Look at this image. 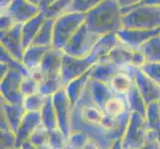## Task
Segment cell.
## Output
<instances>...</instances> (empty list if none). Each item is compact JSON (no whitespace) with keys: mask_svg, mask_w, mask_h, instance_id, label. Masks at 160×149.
Returning a JSON list of instances; mask_svg holds the SVG:
<instances>
[{"mask_svg":"<svg viewBox=\"0 0 160 149\" xmlns=\"http://www.w3.org/2000/svg\"><path fill=\"white\" fill-rule=\"evenodd\" d=\"M130 112L118 118H112L92 101L89 89L73 107L71 132L82 131L98 143L102 149H110L115 142L122 138L128 126Z\"/></svg>","mask_w":160,"mask_h":149,"instance_id":"obj_1","label":"cell"},{"mask_svg":"<svg viewBox=\"0 0 160 149\" xmlns=\"http://www.w3.org/2000/svg\"><path fill=\"white\" fill-rule=\"evenodd\" d=\"M85 24L98 37L117 34L123 28V14L118 0H104L86 14Z\"/></svg>","mask_w":160,"mask_h":149,"instance_id":"obj_2","label":"cell"},{"mask_svg":"<svg viewBox=\"0 0 160 149\" xmlns=\"http://www.w3.org/2000/svg\"><path fill=\"white\" fill-rule=\"evenodd\" d=\"M63 51L51 48L45 57L39 69L30 72L31 76L40 82V92L46 97H51L62 89V66Z\"/></svg>","mask_w":160,"mask_h":149,"instance_id":"obj_3","label":"cell"},{"mask_svg":"<svg viewBox=\"0 0 160 149\" xmlns=\"http://www.w3.org/2000/svg\"><path fill=\"white\" fill-rule=\"evenodd\" d=\"M122 14L123 28L160 29V6L158 5H136L122 10Z\"/></svg>","mask_w":160,"mask_h":149,"instance_id":"obj_4","label":"cell"},{"mask_svg":"<svg viewBox=\"0 0 160 149\" xmlns=\"http://www.w3.org/2000/svg\"><path fill=\"white\" fill-rule=\"evenodd\" d=\"M86 14L70 12L55 20L52 47L63 51L81 26L85 23Z\"/></svg>","mask_w":160,"mask_h":149,"instance_id":"obj_5","label":"cell"},{"mask_svg":"<svg viewBox=\"0 0 160 149\" xmlns=\"http://www.w3.org/2000/svg\"><path fill=\"white\" fill-rule=\"evenodd\" d=\"M101 58H102V56L95 48H93L90 56L85 58L72 57L64 53L62 76H61L63 87L67 86L71 81L79 78L89 70H91L100 61Z\"/></svg>","mask_w":160,"mask_h":149,"instance_id":"obj_6","label":"cell"},{"mask_svg":"<svg viewBox=\"0 0 160 149\" xmlns=\"http://www.w3.org/2000/svg\"><path fill=\"white\" fill-rule=\"evenodd\" d=\"M147 136L145 117L137 112H130L128 126L121 138L123 149H141L146 143Z\"/></svg>","mask_w":160,"mask_h":149,"instance_id":"obj_7","label":"cell"},{"mask_svg":"<svg viewBox=\"0 0 160 149\" xmlns=\"http://www.w3.org/2000/svg\"><path fill=\"white\" fill-rule=\"evenodd\" d=\"M98 37L89 30L84 23L63 50V53L76 58H85L92 54Z\"/></svg>","mask_w":160,"mask_h":149,"instance_id":"obj_8","label":"cell"},{"mask_svg":"<svg viewBox=\"0 0 160 149\" xmlns=\"http://www.w3.org/2000/svg\"><path fill=\"white\" fill-rule=\"evenodd\" d=\"M24 76L19 70L10 69L7 76L0 81V93L2 99L14 106H23L25 97L21 92V82Z\"/></svg>","mask_w":160,"mask_h":149,"instance_id":"obj_9","label":"cell"},{"mask_svg":"<svg viewBox=\"0 0 160 149\" xmlns=\"http://www.w3.org/2000/svg\"><path fill=\"white\" fill-rule=\"evenodd\" d=\"M117 66L121 71L129 67L141 68L145 64V58L138 50H131L120 42L118 46L110 51L107 56L102 57Z\"/></svg>","mask_w":160,"mask_h":149,"instance_id":"obj_10","label":"cell"},{"mask_svg":"<svg viewBox=\"0 0 160 149\" xmlns=\"http://www.w3.org/2000/svg\"><path fill=\"white\" fill-rule=\"evenodd\" d=\"M52 101L55 110H56L59 129L67 137L71 134V120H72V112H73V104H72L70 98L64 87L60 89L52 96Z\"/></svg>","mask_w":160,"mask_h":149,"instance_id":"obj_11","label":"cell"},{"mask_svg":"<svg viewBox=\"0 0 160 149\" xmlns=\"http://www.w3.org/2000/svg\"><path fill=\"white\" fill-rule=\"evenodd\" d=\"M130 71L137 90L141 93L147 106L153 102H160V86L146 76L139 68L131 67Z\"/></svg>","mask_w":160,"mask_h":149,"instance_id":"obj_12","label":"cell"},{"mask_svg":"<svg viewBox=\"0 0 160 149\" xmlns=\"http://www.w3.org/2000/svg\"><path fill=\"white\" fill-rule=\"evenodd\" d=\"M159 34L160 29L140 28H122L117 33L119 41L131 50H139L148 40Z\"/></svg>","mask_w":160,"mask_h":149,"instance_id":"obj_13","label":"cell"},{"mask_svg":"<svg viewBox=\"0 0 160 149\" xmlns=\"http://www.w3.org/2000/svg\"><path fill=\"white\" fill-rule=\"evenodd\" d=\"M0 44L13 58L22 62L25 53L22 39V24H17L7 32L0 33Z\"/></svg>","mask_w":160,"mask_h":149,"instance_id":"obj_14","label":"cell"},{"mask_svg":"<svg viewBox=\"0 0 160 149\" xmlns=\"http://www.w3.org/2000/svg\"><path fill=\"white\" fill-rule=\"evenodd\" d=\"M0 107H1V129H11L16 132L21 124L26 110L23 106H14L8 103L4 99L0 98Z\"/></svg>","mask_w":160,"mask_h":149,"instance_id":"obj_15","label":"cell"},{"mask_svg":"<svg viewBox=\"0 0 160 149\" xmlns=\"http://www.w3.org/2000/svg\"><path fill=\"white\" fill-rule=\"evenodd\" d=\"M7 12L18 24H24L41 13L39 6L28 0H14Z\"/></svg>","mask_w":160,"mask_h":149,"instance_id":"obj_16","label":"cell"},{"mask_svg":"<svg viewBox=\"0 0 160 149\" xmlns=\"http://www.w3.org/2000/svg\"><path fill=\"white\" fill-rule=\"evenodd\" d=\"M42 124L41 114L40 112H26L23 120L16 133V147L20 148V146L24 142L28 141L30 139V136L36 130L38 126Z\"/></svg>","mask_w":160,"mask_h":149,"instance_id":"obj_17","label":"cell"},{"mask_svg":"<svg viewBox=\"0 0 160 149\" xmlns=\"http://www.w3.org/2000/svg\"><path fill=\"white\" fill-rule=\"evenodd\" d=\"M130 68L131 67L118 72V74L113 76V78L110 81L108 86L115 95L126 97L128 92L133 87L134 80L133 77H132Z\"/></svg>","mask_w":160,"mask_h":149,"instance_id":"obj_18","label":"cell"},{"mask_svg":"<svg viewBox=\"0 0 160 149\" xmlns=\"http://www.w3.org/2000/svg\"><path fill=\"white\" fill-rule=\"evenodd\" d=\"M121 70L110 63L104 58H101L100 61L92 68L91 78L97 80L103 84L109 85L110 81L113 78L115 74H118Z\"/></svg>","mask_w":160,"mask_h":149,"instance_id":"obj_19","label":"cell"},{"mask_svg":"<svg viewBox=\"0 0 160 149\" xmlns=\"http://www.w3.org/2000/svg\"><path fill=\"white\" fill-rule=\"evenodd\" d=\"M88 89H89L92 101L102 109L104 108V106H106L108 99L115 96V93L112 91L108 85L93 80L92 78L89 81V84H88Z\"/></svg>","mask_w":160,"mask_h":149,"instance_id":"obj_20","label":"cell"},{"mask_svg":"<svg viewBox=\"0 0 160 149\" xmlns=\"http://www.w3.org/2000/svg\"><path fill=\"white\" fill-rule=\"evenodd\" d=\"M50 49L51 47H42L36 45H31L25 49L22 63L26 67V69L29 71V74L30 72L39 69L44 57Z\"/></svg>","mask_w":160,"mask_h":149,"instance_id":"obj_21","label":"cell"},{"mask_svg":"<svg viewBox=\"0 0 160 149\" xmlns=\"http://www.w3.org/2000/svg\"><path fill=\"white\" fill-rule=\"evenodd\" d=\"M91 73H92V69L88 71L84 75L79 77V78L71 81L64 87L66 93H67L68 97L70 98L72 104H73V107L79 102V99L82 96V93L85 92L88 84H89V81L91 79Z\"/></svg>","mask_w":160,"mask_h":149,"instance_id":"obj_22","label":"cell"},{"mask_svg":"<svg viewBox=\"0 0 160 149\" xmlns=\"http://www.w3.org/2000/svg\"><path fill=\"white\" fill-rule=\"evenodd\" d=\"M45 20V15L43 13H40L36 17L22 24V39H23V46L25 49H27L33 44V41L36 38L38 32L40 31Z\"/></svg>","mask_w":160,"mask_h":149,"instance_id":"obj_23","label":"cell"},{"mask_svg":"<svg viewBox=\"0 0 160 149\" xmlns=\"http://www.w3.org/2000/svg\"><path fill=\"white\" fill-rule=\"evenodd\" d=\"M103 110L108 117L112 118H118L125 113L129 112L128 102H126V97L115 95L110 97L104 106Z\"/></svg>","mask_w":160,"mask_h":149,"instance_id":"obj_24","label":"cell"},{"mask_svg":"<svg viewBox=\"0 0 160 149\" xmlns=\"http://www.w3.org/2000/svg\"><path fill=\"white\" fill-rule=\"evenodd\" d=\"M126 102H128L129 112H137L145 117L147 104L144 98L142 97L139 91L137 90L135 84L128 92V95H126Z\"/></svg>","mask_w":160,"mask_h":149,"instance_id":"obj_25","label":"cell"},{"mask_svg":"<svg viewBox=\"0 0 160 149\" xmlns=\"http://www.w3.org/2000/svg\"><path fill=\"white\" fill-rule=\"evenodd\" d=\"M73 3L74 0H58L41 11V13L45 15V17L48 19L56 20L61 16L72 12Z\"/></svg>","mask_w":160,"mask_h":149,"instance_id":"obj_26","label":"cell"},{"mask_svg":"<svg viewBox=\"0 0 160 149\" xmlns=\"http://www.w3.org/2000/svg\"><path fill=\"white\" fill-rule=\"evenodd\" d=\"M145 121L148 131L156 134L160 141V102H153L147 106Z\"/></svg>","mask_w":160,"mask_h":149,"instance_id":"obj_27","label":"cell"},{"mask_svg":"<svg viewBox=\"0 0 160 149\" xmlns=\"http://www.w3.org/2000/svg\"><path fill=\"white\" fill-rule=\"evenodd\" d=\"M145 58V63H160V34L148 40L138 50Z\"/></svg>","mask_w":160,"mask_h":149,"instance_id":"obj_28","label":"cell"},{"mask_svg":"<svg viewBox=\"0 0 160 149\" xmlns=\"http://www.w3.org/2000/svg\"><path fill=\"white\" fill-rule=\"evenodd\" d=\"M54 24H55L54 19L46 18L40 31L38 32L36 38L33 41L32 45L53 48L52 45H53V35H54Z\"/></svg>","mask_w":160,"mask_h":149,"instance_id":"obj_29","label":"cell"},{"mask_svg":"<svg viewBox=\"0 0 160 149\" xmlns=\"http://www.w3.org/2000/svg\"><path fill=\"white\" fill-rule=\"evenodd\" d=\"M41 114V120L42 124L45 126L48 130H54L59 128L58 125V118L56 114V110H55L53 101H52V96L49 97L45 106L40 112Z\"/></svg>","mask_w":160,"mask_h":149,"instance_id":"obj_30","label":"cell"},{"mask_svg":"<svg viewBox=\"0 0 160 149\" xmlns=\"http://www.w3.org/2000/svg\"><path fill=\"white\" fill-rule=\"evenodd\" d=\"M49 97L44 96L43 93L38 92L35 95H31L24 97L23 107L26 112H40L45 106Z\"/></svg>","mask_w":160,"mask_h":149,"instance_id":"obj_31","label":"cell"},{"mask_svg":"<svg viewBox=\"0 0 160 149\" xmlns=\"http://www.w3.org/2000/svg\"><path fill=\"white\" fill-rule=\"evenodd\" d=\"M49 134H50V130H48L45 126L41 124L32 133L29 141L37 147L49 146Z\"/></svg>","mask_w":160,"mask_h":149,"instance_id":"obj_32","label":"cell"},{"mask_svg":"<svg viewBox=\"0 0 160 149\" xmlns=\"http://www.w3.org/2000/svg\"><path fill=\"white\" fill-rule=\"evenodd\" d=\"M0 62H4L5 64H7V66L10 69L19 70L21 73H23L25 76L29 75V71L26 69L23 63L20 62L18 60H16L15 58H13L6 50L1 46H0Z\"/></svg>","mask_w":160,"mask_h":149,"instance_id":"obj_33","label":"cell"},{"mask_svg":"<svg viewBox=\"0 0 160 149\" xmlns=\"http://www.w3.org/2000/svg\"><path fill=\"white\" fill-rule=\"evenodd\" d=\"M21 92L24 97L40 92V82L31 75L24 76L21 82Z\"/></svg>","mask_w":160,"mask_h":149,"instance_id":"obj_34","label":"cell"},{"mask_svg":"<svg viewBox=\"0 0 160 149\" xmlns=\"http://www.w3.org/2000/svg\"><path fill=\"white\" fill-rule=\"evenodd\" d=\"M91 139L86 133L82 131H73L71 132L70 136L68 137V146L71 149H82L87 143Z\"/></svg>","mask_w":160,"mask_h":149,"instance_id":"obj_35","label":"cell"},{"mask_svg":"<svg viewBox=\"0 0 160 149\" xmlns=\"http://www.w3.org/2000/svg\"><path fill=\"white\" fill-rule=\"evenodd\" d=\"M68 144V138L59 128L50 130L49 134V146L51 149L64 148Z\"/></svg>","mask_w":160,"mask_h":149,"instance_id":"obj_36","label":"cell"},{"mask_svg":"<svg viewBox=\"0 0 160 149\" xmlns=\"http://www.w3.org/2000/svg\"><path fill=\"white\" fill-rule=\"evenodd\" d=\"M104 0H74L72 12H79L87 14L89 11L97 7Z\"/></svg>","mask_w":160,"mask_h":149,"instance_id":"obj_37","label":"cell"},{"mask_svg":"<svg viewBox=\"0 0 160 149\" xmlns=\"http://www.w3.org/2000/svg\"><path fill=\"white\" fill-rule=\"evenodd\" d=\"M140 70L160 86V63H145Z\"/></svg>","mask_w":160,"mask_h":149,"instance_id":"obj_38","label":"cell"},{"mask_svg":"<svg viewBox=\"0 0 160 149\" xmlns=\"http://www.w3.org/2000/svg\"><path fill=\"white\" fill-rule=\"evenodd\" d=\"M16 147V133L11 129H1L0 149H10Z\"/></svg>","mask_w":160,"mask_h":149,"instance_id":"obj_39","label":"cell"},{"mask_svg":"<svg viewBox=\"0 0 160 149\" xmlns=\"http://www.w3.org/2000/svg\"><path fill=\"white\" fill-rule=\"evenodd\" d=\"M18 23H16V21L8 12L1 13V17H0V33H4L11 30Z\"/></svg>","mask_w":160,"mask_h":149,"instance_id":"obj_40","label":"cell"},{"mask_svg":"<svg viewBox=\"0 0 160 149\" xmlns=\"http://www.w3.org/2000/svg\"><path fill=\"white\" fill-rule=\"evenodd\" d=\"M141 149H160V141L156 134H154L153 132L148 131L146 143Z\"/></svg>","mask_w":160,"mask_h":149,"instance_id":"obj_41","label":"cell"},{"mask_svg":"<svg viewBox=\"0 0 160 149\" xmlns=\"http://www.w3.org/2000/svg\"><path fill=\"white\" fill-rule=\"evenodd\" d=\"M144 1V0H118V2L121 6V9H128L135 6V5L139 4L140 2Z\"/></svg>","mask_w":160,"mask_h":149,"instance_id":"obj_42","label":"cell"},{"mask_svg":"<svg viewBox=\"0 0 160 149\" xmlns=\"http://www.w3.org/2000/svg\"><path fill=\"white\" fill-rule=\"evenodd\" d=\"M14 0H0V13L7 12Z\"/></svg>","mask_w":160,"mask_h":149,"instance_id":"obj_43","label":"cell"},{"mask_svg":"<svg viewBox=\"0 0 160 149\" xmlns=\"http://www.w3.org/2000/svg\"><path fill=\"white\" fill-rule=\"evenodd\" d=\"M9 71H10V68L7 66V64H5L4 62H0V81L7 76Z\"/></svg>","mask_w":160,"mask_h":149,"instance_id":"obj_44","label":"cell"},{"mask_svg":"<svg viewBox=\"0 0 160 149\" xmlns=\"http://www.w3.org/2000/svg\"><path fill=\"white\" fill-rule=\"evenodd\" d=\"M20 148L21 149H51L49 146H46V147H37L34 144H32V143L29 140L24 142L23 144L20 146Z\"/></svg>","mask_w":160,"mask_h":149,"instance_id":"obj_45","label":"cell"},{"mask_svg":"<svg viewBox=\"0 0 160 149\" xmlns=\"http://www.w3.org/2000/svg\"><path fill=\"white\" fill-rule=\"evenodd\" d=\"M55 1H58V0H42L41 4L39 5V8L41 11H43L45 8H47L49 5H51L52 3H54Z\"/></svg>","mask_w":160,"mask_h":149,"instance_id":"obj_46","label":"cell"},{"mask_svg":"<svg viewBox=\"0 0 160 149\" xmlns=\"http://www.w3.org/2000/svg\"><path fill=\"white\" fill-rule=\"evenodd\" d=\"M82 149H102L100 147V145L98 144V143H96L95 141L92 140H90L89 142L87 143V145L82 148Z\"/></svg>","mask_w":160,"mask_h":149,"instance_id":"obj_47","label":"cell"},{"mask_svg":"<svg viewBox=\"0 0 160 149\" xmlns=\"http://www.w3.org/2000/svg\"><path fill=\"white\" fill-rule=\"evenodd\" d=\"M137 5H158V6H160V0H144V1L140 2ZM122 10H124V9H122Z\"/></svg>","mask_w":160,"mask_h":149,"instance_id":"obj_48","label":"cell"},{"mask_svg":"<svg viewBox=\"0 0 160 149\" xmlns=\"http://www.w3.org/2000/svg\"><path fill=\"white\" fill-rule=\"evenodd\" d=\"M110 149H123V147H122V144H121V139L115 142L114 144L112 146V148H110Z\"/></svg>","mask_w":160,"mask_h":149,"instance_id":"obj_49","label":"cell"},{"mask_svg":"<svg viewBox=\"0 0 160 149\" xmlns=\"http://www.w3.org/2000/svg\"><path fill=\"white\" fill-rule=\"evenodd\" d=\"M28 1L33 3V4L37 5V6H39V5L41 4V2H42V0H28Z\"/></svg>","mask_w":160,"mask_h":149,"instance_id":"obj_50","label":"cell"},{"mask_svg":"<svg viewBox=\"0 0 160 149\" xmlns=\"http://www.w3.org/2000/svg\"><path fill=\"white\" fill-rule=\"evenodd\" d=\"M60 149H71V148H70V147H69V146L67 145V146H66V147H64V148H60Z\"/></svg>","mask_w":160,"mask_h":149,"instance_id":"obj_51","label":"cell"},{"mask_svg":"<svg viewBox=\"0 0 160 149\" xmlns=\"http://www.w3.org/2000/svg\"><path fill=\"white\" fill-rule=\"evenodd\" d=\"M10 149H21V148H18V147H13V148H10Z\"/></svg>","mask_w":160,"mask_h":149,"instance_id":"obj_52","label":"cell"}]
</instances>
